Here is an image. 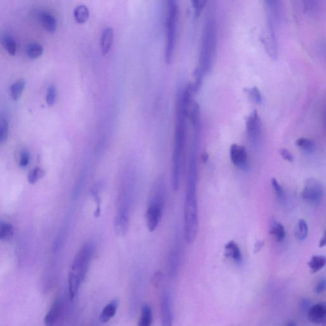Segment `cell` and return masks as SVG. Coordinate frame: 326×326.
Instances as JSON below:
<instances>
[{"label": "cell", "mask_w": 326, "mask_h": 326, "mask_svg": "<svg viewBox=\"0 0 326 326\" xmlns=\"http://www.w3.org/2000/svg\"><path fill=\"white\" fill-rule=\"evenodd\" d=\"M325 278H323L321 280H320L318 282L317 285L315 287V293L317 294H320L323 293L325 289Z\"/></svg>", "instance_id": "8d00e7d4"}, {"label": "cell", "mask_w": 326, "mask_h": 326, "mask_svg": "<svg viewBox=\"0 0 326 326\" xmlns=\"http://www.w3.org/2000/svg\"><path fill=\"white\" fill-rule=\"evenodd\" d=\"M208 159H209V155H208L207 152H205L203 156H202V161H203V162H206Z\"/></svg>", "instance_id": "ab89813d"}, {"label": "cell", "mask_w": 326, "mask_h": 326, "mask_svg": "<svg viewBox=\"0 0 326 326\" xmlns=\"http://www.w3.org/2000/svg\"><path fill=\"white\" fill-rule=\"evenodd\" d=\"M30 154L28 151L24 150L21 153L19 166L21 168L27 167L30 162Z\"/></svg>", "instance_id": "e575fe53"}, {"label": "cell", "mask_w": 326, "mask_h": 326, "mask_svg": "<svg viewBox=\"0 0 326 326\" xmlns=\"http://www.w3.org/2000/svg\"><path fill=\"white\" fill-rule=\"evenodd\" d=\"M325 191L324 186L319 180L310 178L305 181L302 198L312 206H319L324 200Z\"/></svg>", "instance_id": "8992f818"}, {"label": "cell", "mask_w": 326, "mask_h": 326, "mask_svg": "<svg viewBox=\"0 0 326 326\" xmlns=\"http://www.w3.org/2000/svg\"><path fill=\"white\" fill-rule=\"evenodd\" d=\"M9 135V123L4 117H0V144L6 141Z\"/></svg>", "instance_id": "f1b7e54d"}, {"label": "cell", "mask_w": 326, "mask_h": 326, "mask_svg": "<svg viewBox=\"0 0 326 326\" xmlns=\"http://www.w3.org/2000/svg\"><path fill=\"white\" fill-rule=\"evenodd\" d=\"M41 25L49 33H54L57 29V21L48 12H43L39 15Z\"/></svg>", "instance_id": "2e32d148"}, {"label": "cell", "mask_w": 326, "mask_h": 326, "mask_svg": "<svg viewBox=\"0 0 326 326\" xmlns=\"http://www.w3.org/2000/svg\"><path fill=\"white\" fill-rule=\"evenodd\" d=\"M312 306V302L307 298L302 299L299 301V310L302 314H307L309 312L310 308Z\"/></svg>", "instance_id": "836d02e7"}, {"label": "cell", "mask_w": 326, "mask_h": 326, "mask_svg": "<svg viewBox=\"0 0 326 326\" xmlns=\"http://www.w3.org/2000/svg\"><path fill=\"white\" fill-rule=\"evenodd\" d=\"M246 92L251 97L252 100L257 104H261L262 101V97L261 92L257 87H253V88L247 89Z\"/></svg>", "instance_id": "f546056e"}, {"label": "cell", "mask_w": 326, "mask_h": 326, "mask_svg": "<svg viewBox=\"0 0 326 326\" xmlns=\"http://www.w3.org/2000/svg\"><path fill=\"white\" fill-rule=\"evenodd\" d=\"M271 182H272V188L276 194H277L278 199H279L281 202L284 201L286 196L282 187L281 186L279 182H278L277 180L275 178H272Z\"/></svg>", "instance_id": "4dcf8cb0"}, {"label": "cell", "mask_w": 326, "mask_h": 326, "mask_svg": "<svg viewBox=\"0 0 326 326\" xmlns=\"http://www.w3.org/2000/svg\"><path fill=\"white\" fill-rule=\"evenodd\" d=\"M180 254L177 248L173 250L171 252L169 259L170 273L175 276L177 272L178 264H179Z\"/></svg>", "instance_id": "603a6c76"}, {"label": "cell", "mask_w": 326, "mask_h": 326, "mask_svg": "<svg viewBox=\"0 0 326 326\" xmlns=\"http://www.w3.org/2000/svg\"><path fill=\"white\" fill-rule=\"evenodd\" d=\"M188 116V115L181 109L179 102L177 101L172 170V187L175 191H178L179 188L180 168L182 165L184 144H185L186 121Z\"/></svg>", "instance_id": "3957f363"}, {"label": "cell", "mask_w": 326, "mask_h": 326, "mask_svg": "<svg viewBox=\"0 0 326 326\" xmlns=\"http://www.w3.org/2000/svg\"><path fill=\"white\" fill-rule=\"evenodd\" d=\"M217 28L216 24L212 18H209L205 23L202 36L199 65L197 68L203 73L208 75L211 72L216 57Z\"/></svg>", "instance_id": "7a4b0ae2"}, {"label": "cell", "mask_w": 326, "mask_h": 326, "mask_svg": "<svg viewBox=\"0 0 326 326\" xmlns=\"http://www.w3.org/2000/svg\"><path fill=\"white\" fill-rule=\"evenodd\" d=\"M161 325L171 326L173 322L172 306H171L169 294L165 292L162 294L161 302Z\"/></svg>", "instance_id": "30bf717a"}, {"label": "cell", "mask_w": 326, "mask_h": 326, "mask_svg": "<svg viewBox=\"0 0 326 326\" xmlns=\"http://www.w3.org/2000/svg\"><path fill=\"white\" fill-rule=\"evenodd\" d=\"M43 47L41 45L33 43L29 45L27 48V55L30 59H36L43 53Z\"/></svg>", "instance_id": "484cf974"}, {"label": "cell", "mask_w": 326, "mask_h": 326, "mask_svg": "<svg viewBox=\"0 0 326 326\" xmlns=\"http://www.w3.org/2000/svg\"><path fill=\"white\" fill-rule=\"evenodd\" d=\"M326 264V259L324 256H314L310 260L309 267L312 273H316L322 269Z\"/></svg>", "instance_id": "d6986e66"}, {"label": "cell", "mask_w": 326, "mask_h": 326, "mask_svg": "<svg viewBox=\"0 0 326 326\" xmlns=\"http://www.w3.org/2000/svg\"><path fill=\"white\" fill-rule=\"evenodd\" d=\"M14 233V228L9 222L0 221V240H9Z\"/></svg>", "instance_id": "7402d4cb"}, {"label": "cell", "mask_w": 326, "mask_h": 326, "mask_svg": "<svg viewBox=\"0 0 326 326\" xmlns=\"http://www.w3.org/2000/svg\"><path fill=\"white\" fill-rule=\"evenodd\" d=\"M95 251L96 247L93 242L86 243L73 259L68 275V295L71 301L75 298L85 280Z\"/></svg>", "instance_id": "6da1fadb"}, {"label": "cell", "mask_w": 326, "mask_h": 326, "mask_svg": "<svg viewBox=\"0 0 326 326\" xmlns=\"http://www.w3.org/2000/svg\"><path fill=\"white\" fill-rule=\"evenodd\" d=\"M56 98V88L54 86H51L47 91L46 101L49 106H52L55 104Z\"/></svg>", "instance_id": "d6a6232c"}, {"label": "cell", "mask_w": 326, "mask_h": 326, "mask_svg": "<svg viewBox=\"0 0 326 326\" xmlns=\"http://www.w3.org/2000/svg\"><path fill=\"white\" fill-rule=\"evenodd\" d=\"M46 174V172L41 168H35L29 172L28 175V180L30 184H35L38 182L39 180L43 178Z\"/></svg>", "instance_id": "83f0119b"}, {"label": "cell", "mask_w": 326, "mask_h": 326, "mask_svg": "<svg viewBox=\"0 0 326 326\" xmlns=\"http://www.w3.org/2000/svg\"><path fill=\"white\" fill-rule=\"evenodd\" d=\"M25 86L26 82L23 79H21L15 82L10 87V94L14 100H17L20 98L24 89L25 88Z\"/></svg>", "instance_id": "cb8c5ba5"}, {"label": "cell", "mask_w": 326, "mask_h": 326, "mask_svg": "<svg viewBox=\"0 0 326 326\" xmlns=\"http://www.w3.org/2000/svg\"><path fill=\"white\" fill-rule=\"evenodd\" d=\"M208 0H192L194 13L196 16H199L201 14Z\"/></svg>", "instance_id": "1f68e13d"}, {"label": "cell", "mask_w": 326, "mask_h": 326, "mask_svg": "<svg viewBox=\"0 0 326 326\" xmlns=\"http://www.w3.org/2000/svg\"><path fill=\"white\" fill-rule=\"evenodd\" d=\"M164 204L165 193L162 186L159 185L150 199L146 214L147 228L151 232L156 230L159 224Z\"/></svg>", "instance_id": "5b68a950"}, {"label": "cell", "mask_w": 326, "mask_h": 326, "mask_svg": "<svg viewBox=\"0 0 326 326\" xmlns=\"http://www.w3.org/2000/svg\"><path fill=\"white\" fill-rule=\"evenodd\" d=\"M225 249V254L226 257L232 259L236 263H241V261H242V256H241L240 247L235 241H229L228 243L226 244Z\"/></svg>", "instance_id": "5bb4252c"}, {"label": "cell", "mask_w": 326, "mask_h": 326, "mask_svg": "<svg viewBox=\"0 0 326 326\" xmlns=\"http://www.w3.org/2000/svg\"><path fill=\"white\" fill-rule=\"evenodd\" d=\"M296 323L294 321H290L289 322V324H288V325H296Z\"/></svg>", "instance_id": "60d3db41"}, {"label": "cell", "mask_w": 326, "mask_h": 326, "mask_svg": "<svg viewBox=\"0 0 326 326\" xmlns=\"http://www.w3.org/2000/svg\"><path fill=\"white\" fill-rule=\"evenodd\" d=\"M296 145L306 151L308 153H312L315 149V144L310 139L306 138H300L298 139L296 141Z\"/></svg>", "instance_id": "d4e9b609"}, {"label": "cell", "mask_w": 326, "mask_h": 326, "mask_svg": "<svg viewBox=\"0 0 326 326\" xmlns=\"http://www.w3.org/2000/svg\"><path fill=\"white\" fill-rule=\"evenodd\" d=\"M309 234V226L304 219L298 220L295 229V236L299 240L303 241L307 238Z\"/></svg>", "instance_id": "ffe728a7"}, {"label": "cell", "mask_w": 326, "mask_h": 326, "mask_svg": "<svg viewBox=\"0 0 326 326\" xmlns=\"http://www.w3.org/2000/svg\"><path fill=\"white\" fill-rule=\"evenodd\" d=\"M114 41V30L112 28L105 29L101 38V50L103 56H107L111 49Z\"/></svg>", "instance_id": "9a60e30c"}, {"label": "cell", "mask_w": 326, "mask_h": 326, "mask_svg": "<svg viewBox=\"0 0 326 326\" xmlns=\"http://www.w3.org/2000/svg\"><path fill=\"white\" fill-rule=\"evenodd\" d=\"M308 319L315 324H323L326 319V304L319 303L310 308L307 314Z\"/></svg>", "instance_id": "9c48e42d"}, {"label": "cell", "mask_w": 326, "mask_h": 326, "mask_svg": "<svg viewBox=\"0 0 326 326\" xmlns=\"http://www.w3.org/2000/svg\"><path fill=\"white\" fill-rule=\"evenodd\" d=\"M268 13V23L274 25L279 21L280 0H264Z\"/></svg>", "instance_id": "7c38bea8"}, {"label": "cell", "mask_w": 326, "mask_h": 326, "mask_svg": "<svg viewBox=\"0 0 326 326\" xmlns=\"http://www.w3.org/2000/svg\"><path fill=\"white\" fill-rule=\"evenodd\" d=\"M230 157L231 162L239 169L243 171L249 170L248 154L243 146L233 144L230 148Z\"/></svg>", "instance_id": "ba28073f"}, {"label": "cell", "mask_w": 326, "mask_h": 326, "mask_svg": "<svg viewBox=\"0 0 326 326\" xmlns=\"http://www.w3.org/2000/svg\"><path fill=\"white\" fill-rule=\"evenodd\" d=\"M74 17L78 23H85L89 17V11L88 7L83 5L76 7L74 10Z\"/></svg>", "instance_id": "44dd1931"}, {"label": "cell", "mask_w": 326, "mask_h": 326, "mask_svg": "<svg viewBox=\"0 0 326 326\" xmlns=\"http://www.w3.org/2000/svg\"><path fill=\"white\" fill-rule=\"evenodd\" d=\"M280 154L281 156L283 157V159L286 160L289 162H293L294 157L293 155L291 154V152L286 149H282L280 150Z\"/></svg>", "instance_id": "d590c367"}, {"label": "cell", "mask_w": 326, "mask_h": 326, "mask_svg": "<svg viewBox=\"0 0 326 326\" xmlns=\"http://www.w3.org/2000/svg\"><path fill=\"white\" fill-rule=\"evenodd\" d=\"M198 208L196 191L186 190L184 205V238L191 244L196 240L198 231Z\"/></svg>", "instance_id": "277c9868"}, {"label": "cell", "mask_w": 326, "mask_h": 326, "mask_svg": "<svg viewBox=\"0 0 326 326\" xmlns=\"http://www.w3.org/2000/svg\"><path fill=\"white\" fill-rule=\"evenodd\" d=\"M2 42L3 46H4L5 49L7 50V52H9V54L12 55V56H14L15 53H16L17 46L16 43H15L14 39H13L11 36H5L4 37L2 38Z\"/></svg>", "instance_id": "4316f807"}, {"label": "cell", "mask_w": 326, "mask_h": 326, "mask_svg": "<svg viewBox=\"0 0 326 326\" xmlns=\"http://www.w3.org/2000/svg\"><path fill=\"white\" fill-rule=\"evenodd\" d=\"M326 242V238H325V234H324L321 239H320L319 242V247L320 248H322V247H325Z\"/></svg>", "instance_id": "f35d334b"}, {"label": "cell", "mask_w": 326, "mask_h": 326, "mask_svg": "<svg viewBox=\"0 0 326 326\" xmlns=\"http://www.w3.org/2000/svg\"><path fill=\"white\" fill-rule=\"evenodd\" d=\"M153 321V315L151 306L149 304L144 303L141 305V317L139 320V326H150Z\"/></svg>", "instance_id": "e0dca14e"}, {"label": "cell", "mask_w": 326, "mask_h": 326, "mask_svg": "<svg viewBox=\"0 0 326 326\" xmlns=\"http://www.w3.org/2000/svg\"><path fill=\"white\" fill-rule=\"evenodd\" d=\"M247 131L249 140L255 149L258 148L261 144L262 126L261 119L256 110L249 115L247 119Z\"/></svg>", "instance_id": "52a82bcc"}, {"label": "cell", "mask_w": 326, "mask_h": 326, "mask_svg": "<svg viewBox=\"0 0 326 326\" xmlns=\"http://www.w3.org/2000/svg\"><path fill=\"white\" fill-rule=\"evenodd\" d=\"M118 306H119V300L116 298L112 299L102 310L99 320L103 323L109 322L116 314Z\"/></svg>", "instance_id": "4fadbf2b"}, {"label": "cell", "mask_w": 326, "mask_h": 326, "mask_svg": "<svg viewBox=\"0 0 326 326\" xmlns=\"http://www.w3.org/2000/svg\"><path fill=\"white\" fill-rule=\"evenodd\" d=\"M264 244V241L258 240L256 241V243L254 244V253H257L262 249Z\"/></svg>", "instance_id": "74e56055"}, {"label": "cell", "mask_w": 326, "mask_h": 326, "mask_svg": "<svg viewBox=\"0 0 326 326\" xmlns=\"http://www.w3.org/2000/svg\"><path fill=\"white\" fill-rule=\"evenodd\" d=\"M63 301L61 299H57L52 303L49 312L45 317L44 323L47 326L53 325L61 317L63 310Z\"/></svg>", "instance_id": "8fae6325"}, {"label": "cell", "mask_w": 326, "mask_h": 326, "mask_svg": "<svg viewBox=\"0 0 326 326\" xmlns=\"http://www.w3.org/2000/svg\"><path fill=\"white\" fill-rule=\"evenodd\" d=\"M270 232L271 235L274 236L278 241L282 242L286 237V230L284 227L280 223L273 220L270 222Z\"/></svg>", "instance_id": "ac0fdd59"}]
</instances>
